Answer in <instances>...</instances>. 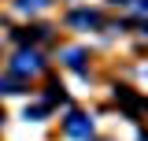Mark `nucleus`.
<instances>
[{
	"label": "nucleus",
	"instance_id": "1",
	"mask_svg": "<svg viewBox=\"0 0 148 141\" xmlns=\"http://www.w3.org/2000/svg\"><path fill=\"white\" fill-rule=\"evenodd\" d=\"M11 70H15V74H41L45 63H41L37 52H18L15 59H11Z\"/></svg>",
	"mask_w": 148,
	"mask_h": 141
},
{
	"label": "nucleus",
	"instance_id": "2",
	"mask_svg": "<svg viewBox=\"0 0 148 141\" xmlns=\"http://www.w3.org/2000/svg\"><path fill=\"white\" fill-rule=\"evenodd\" d=\"M67 134H71V138H78V141H89L92 119H89V115H82V111H74L71 119H67Z\"/></svg>",
	"mask_w": 148,
	"mask_h": 141
},
{
	"label": "nucleus",
	"instance_id": "3",
	"mask_svg": "<svg viewBox=\"0 0 148 141\" xmlns=\"http://www.w3.org/2000/svg\"><path fill=\"white\" fill-rule=\"evenodd\" d=\"M71 26H85V30H92V26H100V15H96V11H74V15H71Z\"/></svg>",
	"mask_w": 148,
	"mask_h": 141
},
{
	"label": "nucleus",
	"instance_id": "4",
	"mask_svg": "<svg viewBox=\"0 0 148 141\" xmlns=\"http://www.w3.org/2000/svg\"><path fill=\"white\" fill-rule=\"evenodd\" d=\"M63 59H67L74 70H82V67H85V52H82V48H67V52H63Z\"/></svg>",
	"mask_w": 148,
	"mask_h": 141
},
{
	"label": "nucleus",
	"instance_id": "5",
	"mask_svg": "<svg viewBox=\"0 0 148 141\" xmlns=\"http://www.w3.org/2000/svg\"><path fill=\"white\" fill-rule=\"evenodd\" d=\"M45 4H48V0H18L22 11H37V8H45Z\"/></svg>",
	"mask_w": 148,
	"mask_h": 141
},
{
	"label": "nucleus",
	"instance_id": "6",
	"mask_svg": "<svg viewBox=\"0 0 148 141\" xmlns=\"http://www.w3.org/2000/svg\"><path fill=\"white\" fill-rule=\"evenodd\" d=\"M48 111V104H37V108H26V119H41Z\"/></svg>",
	"mask_w": 148,
	"mask_h": 141
},
{
	"label": "nucleus",
	"instance_id": "7",
	"mask_svg": "<svg viewBox=\"0 0 148 141\" xmlns=\"http://www.w3.org/2000/svg\"><path fill=\"white\" fill-rule=\"evenodd\" d=\"M111 4H133V0H111Z\"/></svg>",
	"mask_w": 148,
	"mask_h": 141
}]
</instances>
